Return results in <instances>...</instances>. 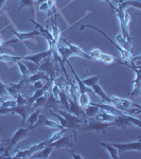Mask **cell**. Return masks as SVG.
I'll list each match as a JSON object with an SVG mask.
<instances>
[{"label": "cell", "mask_w": 141, "mask_h": 159, "mask_svg": "<svg viewBox=\"0 0 141 159\" xmlns=\"http://www.w3.org/2000/svg\"><path fill=\"white\" fill-rule=\"evenodd\" d=\"M111 104H114L119 110L125 112L127 115H138L141 112V106L139 104H136L130 100L123 99L120 97H111Z\"/></svg>", "instance_id": "obj_1"}, {"label": "cell", "mask_w": 141, "mask_h": 159, "mask_svg": "<svg viewBox=\"0 0 141 159\" xmlns=\"http://www.w3.org/2000/svg\"><path fill=\"white\" fill-rule=\"evenodd\" d=\"M30 132H32V130H30L29 129H28V127L20 126L19 129L16 130V133L13 135V137L11 138V139H10L9 142H7V143H9V145H7V150L4 151L3 155L0 156V159H1V158H12L11 156H9V152L15 147V145L17 144V143L19 142V141H21L22 139L27 138L28 136H29Z\"/></svg>", "instance_id": "obj_2"}, {"label": "cell", "mask_w": 141, "mask_h": 159, "mask_svg": "<svg viewBox=\"0 0 141 159\" xmlns=\"http://www.w3.org/2000/svg\"><path fill=\"white\" fill-rule=\"evenodd\" d=\"M85 28H90V29H93V30H96V31H98L99 33H101L103 36L106 38L107 40H108L109 43H112V46L114 47H116L118 51L120 52V54H121V57H122V60H124V61H126V63H130L133 60V55H132V53L130 52V51H127V50H125V49H123V48L121 47V46H119L116 42H114V40L111 39L109 36H107V34H105V33L102 31L101 29H99V28H97V27H94V25H82V27L80 28V30H84Z\"/></svg>", "instance_id": "obj_3"}, {"label": "cell", "mask_w": 141, "mask_h": 159, "mask_svg": "<svg viewBox=\"0 0 141 159\" xmlns=\"http://www.w3.org/2000/svg\"><path fill=\"white\" fill-rule=\"evenodd\" d=\"M116 127V124L114 122H105V121H93L82 129L83 132H102L107 129H114Z\"/></svg>", "instance_id": "obj_4"}, {"label": "cell", "mask_w": 141, "mask_h": 159, "mask_svg": "<svg viewBox=\"0 0 141 159\" xmlns=\"http://www.w3.org/2000/svg\"><path fill=\"white\" fill-rule=\"evenodd\" d=\"M38 70L43 71L45 73H47L50 76L51 80H54L56 78V71H55L54 64H53L52 61V55L47 56V57H45L40 61L39 65H38Z\"/></svg>", "instance_id": "obj_5"}, {"label": "cell", "mask_w": 141, "mask_h": 159, "mask_svg": "<svg viewBox=\"0 0 141 159\" xmlns=\"http://www.w3.org/2000/svg\"><path fill=\"white\" fill-rule=\"evenodd\" d=\"M47 144H48V140H45V141H43V142H40V143H37V144L32 145V147H31L30 148H28V150L18 151V152L15 154L12 158H30L33 154L37 153L38 151L42 150V148L45 147V145H47Z\"/></svg>", "instance_id": "obj_6"}, {"label": "cell", "mask_w": 141, "mask_h": 159, "mask_svg": "<svg viewBox=\"0 0 141 159\" xmlns=\"http://www.w3.org/2000/svg\"><path fill=\"white\" fill-rule=\"evenodd\" d=\"M115 148L118 150V153H124L129 151H137L141 152V141L138 140L136 142H130V143H111Z\"/></svg>", "instance_id": "obj_7"}, {"label": "cell", "mask_w": 141, "mask_h": 159, "mask_svg": "<svg viewBox=\"0 0 141 159\" xmlns=\"http://www.w3.org/2000/svg\"><path fill=\"white\" fill-rule=\"evenodd\" d=\"M65 43L66 45H67V47L69 49L71 50V52H72V55L73 56H79V57H82L84 58V60H92L90 57V55L88 54L87 52H85L82 48H80L79 46L76 45H73V43H71L70 42H68L66 38H60V43Z\"/></svg>", "instance_id": "obj_8"}, {"label": "cell", "mask_w": 141, "mask_h": 159, "mask_svg": "<svg viewBox=\"0 0 141 159\" xmlns=\"http://www.w3.org/2000/svg\"><path fill=\"white\" fill-rule=\"evenodd\" d=\"M39 126H48V127H51V129H64V127L61 126L60 123H56L55 121H53V120L48 119V118L46 117L45 115H42V114L39 115L37 122L34 124V126H33V129H38Z\"/></svg>", "instance_id": "obj_9"}, {"label": "cell", "mask_w": 141, "mask_h": 159, "mask_svg": "<svg viewBox=\"0 0 141 159\" xmlns=\"http://www.w3.org/2000/svg\"><path fill=\"white\" fill-rule=\"evenodd\" d=\"M7 28H9V30L14 34L15 37L18 38L19 42H25V40H28V39H32V38L40 35L37 30H33V31H31V32H18V31L13 29L12 25H7Z\"/></svg>", "instance_id": "obj_10"}, {"label": "cell", "mask_w": 141, "mask_h": 159, "mask_svg": "<svg viewBox=\"0 0 141 159\" xmlns=\"http://www.w3.org/2000/svg\"><path fill=\"white\" fill-rule=\"evenodd\" d=\"M32 105H22V106H19V105H16L12 108V114H17L19 115L20 117L22 118V122H21V126H24L25 123V120H27L28 116L30 115V112L32 111Z\"/></svg>", "instance_id": "obj_11"}, {"label": "cell", "mask_w": 141, "mask_h": 159, "mask_svg": "<svg viewBox=\"0 0 141 159\" xmlns=\"http://www.w3.org/2000/svg\"><path fill=\"white\" fill-rule=\"evenodd\" d=\"M27 83V79H24L22 78L21 81H19L18 83H12V84H9L7 86V93L12 97V98H16V96L18 93H20V90H21L22 86Z\"/></svg>", "instance_id": "obj_12"}, {"label": "cell", "mask_w": 141, "mask_h": 159, "mask_svg": "<svg viewBox=\"0 0 141 159\" xmlns=\"http://www.w3.org/2000/svg\"><path fill=\"white\" fill-rule=\"evenodd\" d=\"M49 55H51V51L48 49L47 51H42V52L35 53V54H32V55L24 56V60H22V61H32V63L36 64V65H39L40 61H42L45 57H47V56H49Z\"/></svg>", "instance_id": "obj_13"}, {"label": "cell", "mask_w": 141, "mask_h": 159, "mask_svg": "<svg viewBox=\"0 0 141 159\" xmlns=\"http://www.w3.org/2000/svg\"><path fill=\"white\" fill-rule=\"evenodd\" d=\"M56 111H57V114H60L61 117L65 118V119L67 120L68 122L72 123V124H74V125H78V126H81L82 123H83V120H82L80 117L75 116V115L71 114V112H69V111H64V110H61V109H60V108L56 110Z\"/></svg>", "instance_id": "obj_14"}, {"label": "cell", "mask_w": 141, "mask_h": 159, "mask_svg": "<svg viewBox=\"0 0 141 159\" xmlns=\"http://www.w3.org/2000/svg\"><path fill=\"white\" fill-rule=\"evenodd\" d=\"M53 148H73V144L70 142V136H61L60 139L55 140L54 142L50 143Z\"/></svg>", "instance_id": "obj_15"}, {"label": "cell", "mask_w": 141, "mask_h": 159, "mask_svg": "<svg viewBox=\"0 0 141 159\" xmlns=\"http://www.w3.org/2000/svg\"><path fill=\"white\" fill-rule=\"evenodd\" d=\"M69 112L71 114L75 115L78 117H85L84 115V108H82L80 106V104L78 103V100H72V99H69V109H68Z\"/></svg>", "instance_id": "obj_16"}, {"label": "cell", "mask_w": 141, "mask_h": 159, "mask_svg": "<svg viewBox=\"0 0 141 159\" xmlns=\"http://www.w3.org/2000/svg\"><path fill=\"white\" fill-rule=\"evenodd\" d=\"M90 104H93L96 105L97 107L100 109V110H103V111H106V112H109V114L111 115H115V116H119V115H122L123 111H121V110H119L117 108L116 106H112V105L106 103H92V102H90Z\"/></svg>", "instance_id": "obj_17"}, {"label": "cell", "mask_w": 141, "mask_h": 159, "mask_svg": "<svg viewBox=\"0 0 141 159\" xmlns=\"http://www.w3.org/2000/svg\"><path fill=\"white\" fill-rule=\"evenodd\" d=\"M31 22H32L33 25H35V27H36V29L38 32H39V34L42 35L46 38V40H47L48 43H51V42H55L54 39H53V36H52V33L50 32L48 29H45V28H43V25L39 24V22L35 21V20H31Z\"/></svg>", "instance_id": "obj_18"}, {"label": "cell", "mask_w": 141, "mask_h": 159, "mask_svg": "<svg viewBox=\"0 0 141 159\" xmlns=\"http://www.w3.org/2000/svg\"><path fill=\"white\" fill-rule=\"evenodd\" d=\"M91 89L93 90L94 93H96L97 96H98L103 102H106V103H108V104H111V97L107 96V93H105V91L103 90V88H102V87L100 86L98 83L94 84V85L91 87Z\"/></svg>", "instance_id": "obj_19"}, {"label": "cell", "mask_w": 141, "mask_h": 159, "mask_svg": "<svg viewBox=\"0 0 141 159\" xmlns=\"http://www.w3.org/2000/svg\"><path fill=\"white\" fill-rule=\"evenodd\" d=\"M118 7H120L123 11H127L129 7H134L137 10H141V3H140V0H123L122 2L117 4Z\"/></svg>", "instance_id": "obj_20"}, {"label": "cell", "mask_w": 141, "mask_h": 159, "mask_svg": "<svg viewBox=\"0 0 141 159\" xmlns=\"http://www.w3.org/2000/svg\"><path fill=\"white\" fill-rule=\"evenodd\" d=\"M39 80H46V81H49V80H51V79H50V76L48 75L47 73H45L43 71L38 70L35 73L30 74V75L28 76V78H27V83L28 84L34 83V82L39 81Z\"/></svg>", "instance_id": "obj_21"}, {"label": "cell", "mask_w": 141, "mask_h": 159, "mask_svg": "<svg viewBox=\"0 0 141 159\" xmlns=\"http://www.w3.org/2000/svg\"><path fill=\"white\" fill-rule=\"evenodd\" d=\"M39 115H40V109H36V110H34V111H31L30 115L27 118V120H25V122H27V126L25 127H28L30 130H32L34 124L37 122Z\"/></svg>", "instance_id": "obj_22"}, {"label": "cell", "mask_w": 141, "mask_h": 159, "mask_svg": "<svg viewBox=\"0 0 141 159\" xmlns=\"http://www.w3.org/2000/svg\"><path fill=\"white\" fill-rule=\"evenodd\" d=\"M50 114L52 115V116H54L55 118H57L58 121H60V124L64 127V129H78V127H80V126H78V125H74V124H72V123L68 122L67 120H66L64 117H61L60 114L52 111L51 109H50Z\"/></svg>", "instance_id": "obj_23"}, {"label": "cell", "mask_w": 141, "mask_h": 159, "mask_svg": "<svg viewBox=\"0 0 141 159\" xmlns=\"http://www.w3.org/2000/svg\"><path fill=\"white\" fill-rule=\"evenodd\" d=\"M133 84V90L130 92V94L134 97H140V91H141V85H140V71L136 72V78L134 81L132 82Z\"/></svg>", "instance_id": "obj_24"}, {"label": "cell", "mask_w": 141, "mask_h": 159, "mask_svg": "<svg viewBox=\"0 0 141 159\" xmlns=\"http://www.w3.org/2000/svg\"><path fill=\"white\" fill-rule=\"evenodd\" d=\"M57 51H58V53H60L63 61H68L69 57H70V56H73L71 50L69 49V48H66V47H64V46H61L60 43H57Z\"/></svg>", "instance_id": "obj_25"}, {"label": "cell", "mask_w": 141, "mask_h": 159, "mask_svg": "<svg viewBox=\"0 0 141 159\" xmlns=\"http://www.w3.org/2000/svg\"><path fill=\"white\" fill-rule=\"evenodd\" d=\"M49 90H47L43 96H40L39 98H37L36 100L34 101V103L32 104V107L33 108H42V107H45L46 106V103H47V99H48V96H49Z\"/></svg>", "instance_id": "obj_26"}, {"label": "cell", "mask_w": 141, "mask_h": 159, "mask_svg": "<svg viewBox=\"0 0 141 159\" xmlns=\"http://www.w3.org/2000/svg\"><path fill=\"white\" fill-rule=\"evenodd\" d=\"M100 145H101V147H103L105 150L109 153V155H111V157L112 159H118V158H119V153H118V150L111 144V143L100 142Z\"/></svg>", "instance_id": "obj_27"}, {"label": "cell", "mask_w": 141, "mask_h": 159, "mask_svg": "<svg viewBox=\"0 0 141 159\" xmlns=\"http://www.w3.org/2000/svg\"><path fill=\"white\" fill-rule=\"evenodd\" d=\"M99 111H100V109L93 104H89L88 106H86L85 108H84V115H85V117L87 118H97Z\"/></svg>", "instance_id": "obj_28"}, {"label": "cell", "mask_w": 141, "mask_h": 159, "mask_svg": "<svg viewBox=\"0 0 141 159\" xmlns=\"http://www.w3.org/2000/svg\"><path fill=\"white\" fill-rule=\"evenodd\" d=\"M53 150H54V148L52 147L51 144H47V145H45L42 150H39V155H37V156H35V158H40V159H47V158H49L50 157V155H51V153L53 152Z\"/></svg>", "instance_id": "obj_29"}, {"label": "cell", "mask_w": 141, "mask_h": 159, "mask_svg": "<svg viewBox=\"0 0 141 159\" xmlns=\"http://www.w3.org/2000/svg\"><path fill=\"white\" fill-rule=\"evenodd\" d=\"M58 99H60V104L61 106L65 107L66 110L68 111L69 109V99H68V93L65 89H61L60 94H58Z\"/></svg>", "instance_id": "obj_30"}, {"label": "cell", "mask_w": 141, "mask_h": 159, "mask_svg": "<svg viewBox=\"0 0 141 159\" xmlns=\"http://www.w3.org/2000/svg\"><path fill=\"white\" fill-rule=\"evenodd\" d=\"M116 40H117L118 45L121 46L123 49H125V50H127V51H130V47H132V43H130V42H127V39L123 36L122 34H118L116 36Z\"/></svg>", "instance_id": "obj_31"}, {"label": "cell", "mask_w": 141, "mask_h": 159, "mask_svg": "<svg viewBox=\"0 0 141 159\" xmlns=\"http://www.w3.org/2000/svg\"><path fill=\"white\" fill-rule=\"evenodd\" d=\"M52 36L53 39L55 40L56 43H60V38H61V31L58 29V25L57 21L55 20L54 17H52Z\"/></svg>", "instance_id": "obj_32"}, {"label": "cell", "mask_w": 141, "mask_h": 159, "mask_svg": "<svg viewBox=\"0 0 141 159\" xmlns=\"http://www.w3.org/2000/svg\"><path fill=\"white\" fill-rule=\"evenodd\" d=\"M91 100L88 93H80L79 94V99H78V103L80 104V106L82 108H85L86 106H88L90 104Z\"/></svg>", "instance_id": "obj_33"}, {"label": "cell", "mask_w": 141, "mask_h": 159, "mask_svg": "<svg viewBox=\"0 0 141 159\" xmlns=\"http://www.w3.org/2000/svg\"><path fill=\"white\" fill-rule=\"evenodd\" d=\"M97 118H100L101 121H105V122H114L115 119H116V116L115 115H111L109 112L103 111V110H100Z\"/></svg>", "instance_id": "obj_34"}, {"label": "cell", "mask_w": 141, "mask_h": 159, "mask_svg": "<svg viewBox=\"0 0 141 159\" xmlns=\"http://www.w3.org/2000/svg\"><path fill=\"white\" fill-rule=\"evenodd\" d=\"M24 60V56H12L7 54H0V61H14L16 63L17 61H22Z\"/></svg>", "instance_id": "obj_35"}, {"label": "cell", "mask_w": 141, "mask_h": 159, "mask_svg": "<svg viewBox=\"0 0 141 159\" xmlns=\"http://www.w3.org/2000/svg\"><path fill=\"white\" fill-rule=\"evenodd\" d=\"M99 79H100V76H99V75H93V76H90V78H87V79L82 80V82H83V83L85 84V85H86L87 87L91 88V87L93 86L94 84L98 83Z\"/></svg>", "instance_id": "obj_36"}, {"label": "cell", "mask_w": 141, "mask_h": 159, "mask_svg": "<svg viewBox=\"0 0 141 159\" xmlns=\"http://www.w3.org/2000/svg\"><path fill=\"white\" fill-rule=\"evenodd\" d=\"M16 63H17V65H18V67H19V70H20V72H21L22 78L27 79L28 76L30 75V72H29V70H28L27 66H25L21 61H17Z\"/></svg>", "instance_id": "obj_37"}, {"label": "cell", "mask_w": 141, "mask_h": 159, "mask_svg": "<svg viewBox=\"0 0 141 159\" xmlns=\"http://www.w3.org/2000/svg\"><path fill=\"white\" fill-rule=\"evenodd\" d=\"M36 0H19V9L18 11L22 7H34Z\"/></svg>", "instance_id": "obj_38"}, {"label": "cell", "mask_w": 141, "mask_h": 159, "mask_svg": "<svg viewBox=\"0 0 141 159\" xmlns=\"http://www.w3.org/2000/svg\"><path fill=\"white\" fill-rule=\"evenodd\" d=\"M25 65L27 66L28 70H29L30 74H33L35 73L36 71H38V65H36V64L32 63V61H25Z\"/></svg>", "instance_id": "obj_39"}, {"label": "cell", "mask_w": 141, "mask_h": 159, "mask_svg": "<svg viewBox=\"0 0 141 159\" xmlns=\"http://www.w3.org/2000/svg\"><path fill=\"white\" fill-rule=\"evenodd\" d=\"M16 105H19V106H22V105H27L28 104V98H25L22 93H18L16 96Z\"/></svg>", "instance_id": "obj_40"}, {"label": "cell", "mask_w": 141, "mask_h": 159, "mask_svg": "<svg viewBox=\"0 0 141 159\" xmlns=\"http://www.w3.org/2000/svg\"><path fill=\"white\" fill-rule=\"evenodd\" d=\"M14 106H16V100L14 98H10L9 100L1 101V105H0V107H14Z\"/></svg>", "instance_id": "obj_41"}, {"label": "cell", "mask_w": 141, "mask_h": 159, "mask_svg": "<svg viewBox=\"0 0 141 159\" xmlns=\"http://www.w3.org/2000/svg\"><path fill=\"white\" fill-rule=\"evenodd\" d=\"M102 51L100 49H93L90 51V53H88L89 55H90V57L92 58L93 61H99L100 60V56H101L102 54Z\"/></svg>", "instance_id": "obj_42"}, {"label": "cell", "mask_w": 141, "mask_h": 159, "mask_svg": "<svg viewBox=\"0 0 141 159\" xmlns=\"http://www.w3.org/2000/svg\"><path fill=\"white\" fill-rule=\"evenodd\" d=\"M51 87H52V88H51V89H52V90H51V94H52V96L54 97L55 99H58V94H60V91H61L60 86L53 83Z\"/></svg>", "instance_id": "obj_43"}, {"label": "cell", "mask_w": 141, "mask_h": 159, "mask_svg": "<svg viewBox=\"0 0 141 159\" xmlns=\"http://www.w3.org/2000/svg\"><path fill=\"white\" fill-rule=\"evenodd\" d=\"M50 7H48V4H47V2H43V3L42 4H39L38 6V11H40V12H43V13H47V14H49L50 15Z\"/></svg>", "instance_id": "obj_44"}, {"label": "cell", "mask_w": 141, "mask_h": 159, "mask_svg": "<svg viewBox=\"0 0 141 159\" xmlns=\"http://www.w3.org/2000/svg\"><path fill=\"white\" fill-rule=\"evenodd\" d=\"M33 84V87H34V89L35 90H37V89H39V88H42V87L45 85V84L43 83V80H39V81H36V82H34V83H32Z\"/></svg>", "instance_id": "obj_45"}, {"label": "cell", "mask_w": 141, "mask_h": 159, "mask_svg": "<svg viewBox=\"0 0 141 159\" xmlns=\"http://www.w3.org/2000/svg\"><path fill=\"white\" fill-rule=\"evenodd\" d=\"M55 1L56 0H47V4H48V7H50V9H52L53 7V6H54V3H55Z\"/></svg>", "instance_id": "obj_46"}, {"label": "cell", "mask_w": 141, "mask_h": 159, "mask_svg": "<svg viewBox=\"0 0 141 159\" xmlns=\"http://www.w3.org/2000/svg\"><path fill=\"white\" fill-rule=\"evenodd\" d=\"M103 1L107 2V4H108V6L111 7V9H112V11H115V10H116V7H116V6H114V4H112V2L111 1V0H103Z\"/></svg>", "instance_id": "obj_47"}, {"label": "cell", "mask_w": 141, "mask_h": 159, "mask_svg": "<svg viewBox=\"0 0 141 159\" xmlns=\"http://www.w3.org/2000/svg\"><path fill=\"white\" fill-rule=\"evenodd\" d=\"M72 158H74V159H83L84 157H83V156H81V155H76V154H73Z\"/></svg>", "instance_id": "obj_48"}, {"label": "cell", "mask_w": 141, "mask_h": 159, "mask_svg": "<svg viewBox=\"0 0 141 159\" xmlns=\"http://www.w3.org/2000/svg\"><path fill=\"white\" fill-rule=\"evenodd\" d=\"M7 1V0H0V11H1V9H2V7L6 4V2Z\"/></svg>", "instance_id": "obj_49"}, {"label": "cell", "mask_w": 141, "mask_h": 159, "mask_svg": "<svg viewBox=\"0 0 141 159\" xmlns=\"http://www.w3.org/2000/svg\"><path fill=\"white\" fill-rule=\"evenodd\" d=\"M10 141V139H3V138H1L0 137V144H1L2 142H6V143H7Z\"/></svg>", "instance_id": "obj_50"}, {"label": "cell", "mask_w": 141, "mask_h": 159, "mask_svg": "<svg viewBox=\"0 0 141 159\" xmlns=\"http://www.w3.org/2000/svg\"><path fill=\"white\" fill-rule=\"evenodd\" d=\"M2 45H4V42L0 38V46H2Z\"/></svg>", "instance_id": "obj_51"}, {"label": "cell", "mask_w": 141, "mask_h": 159, "mask_svg": "<svg viewBox=\"0 0 141 159\" xmlns=\"http://www.w3.org/2000/svg\"><path fill=\"white\" fill-rule=\"evenodd\" d=\"M122 1H123V0H118L117 3H120V2H122Z\"/></svg>", "instance_id": "obj_52"}]
</instances>
